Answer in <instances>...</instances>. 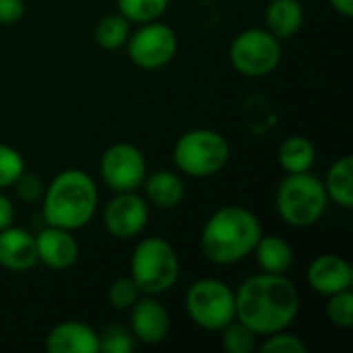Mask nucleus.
Wrapping results in <instances>:
<instances>
[{
	"label": "nucleus",
	"mask_w": 353,
	"mask_h": 353,
	"mask_svg": "<svg viewBox=\"0 0 353 353\" xmlns=\"http://www.w3.org/2000/svg\"><path fill=\"white\" fill-rule=\"evenodd\" d=\"M25 14V0H0V25H14Z\"/></svg>",
	"instance_id": "7c9ffc66"
},
{
	"label": "nucleus",
	"mask_w": 353,
	"mask_h": 353,
	"mask_svg": "<svg viewBox=\"0 0 353 353\" xmlns=\"http://www.w3.org/2000/svg\"><path fill=\"white\" fill-rule=\"evenodd\" d=\"M23 172H25L23 155L14 147L0 143V190L12 186Z\"/></svg>",
	"instance_id": "cd10ccee"
},
{
	"label": "nucleus",
	"mask_w": 353,
	"mask_h": 353,
	"mask_svg": "<svg viewBox=\"0 0 353 353\" xmlns=\"http://www.w3.org/2000/svg\"><path fill=\"white\" fill-rule=\"evenodd\" d=\"M327 316L329 321L339 329H352L353 327V294L352 290L337 292L329 296L327 302Z\"/></svg>",
	"instance_id": "a878e982"
},
{
	"label": "nucleus",
	"mask_w": 353,
	"mask_h": 353,
	"mask_svg": "<svg viewBox=\"0 0 353 353\" xmlns=\"http://www.w3.org/2000/svg\"><path fill=\"white\" fill-rule=\"evenodd\" d=\"M126 52L134 66L157 70L174 60L178 52V35L170 25L159 23V19L141 23V27L128 35Z\"/></svg>",
	"instance_id": "1a4fd4ad"
},
{
	"label": "nucleus",
	"mask_w": 353,
	"mask_h": 353,
	"mask_svg": "<svg viewBox=\"0 0 353 353\" xmlns=\"http://www.w3.org/2000/svg\"><path fill=\"white\" fill-rule=\"evenodd\" d=\"M254 256L259 267L265 273H275V275H285L294 263V250L288 240L281 236H261V240L254 246Z\"/></svg>",
	"instance_id": "6ab92c4d"
},
{
	"label": "nucleus",
	"mask_w": 353,
	"mask_h": 353,
	"mask_svg": "<svg viewBox=\"0 0 353 353\" xmlns=\"http://www.w3.org/2000/svg\"><path fill=\"white\" fill-rule=\"evenodd\" d=\"M37 261L52 271H66L79 259V242L70 230L48 225L35 236Z\"/></svg>",
	"instance_id": "ddd939ff"
},
{
	"label": "nucleus",
	"mask_w": 353,
	"mask_h": 353,
	"mask_svg": "<svg viewBox=\"0 0 353 353\" xmlns=\"http://www.w3.org/2000/svg\"><path fill=\"white\" fill-rule=\"evenodd\" d=\"M12 221H14V207L10 199L0 190V230L12 225Z\"/></svg>",
	"instance_id": "2f4dec72"
},
{
	"label": "nucleus",
	"mask_w": 353,
	"mask_h": 353,
	"mask_svg": "<svg viewBox=\"0 0 353 353\" xmlns=\"http://www.w3.org/2000/svg\"><path fill=\"white\" fill-rule=\"evenodd\" d=\"M304 23V6L300 0H271L265 10V29L277 39L294 37Z\"/></svg>",
	"instance_id": "a211bd4d"
},
{
	"label": "nucleus",
	"mask_w": 353,
	"mask_h": 353,
	"mask_svg": "<svg viewBox=\"0 0 353 353\" xmlns=\"http://www.w3.org/2000/svg\"><path fill=\"white\" fill-rule=\"evenodd\" d=\"M263 236L259 217L242 207L228 205L217 209L201 232V250L213 265H234L252 254Z\"/></svg>",
	"instance_id": "f03ea898"
},
{
	"label": "nucleus",
	"mask_w": 353,
	"mask_h": 353,
	"mask_svg": "<svg viewBox=\"0 0 353 353\" xmlns=\"http://www.w3.org/2000/svg\"><path fill=\"white\" fill-rule=\"evenodd\" d=\"M130 277L141 294L159 296L172 290L180 277V259L165 238L141 240L130 256Z\"/></svg>",
	"instance_id": "39448f33"
},
{
	"label": "nucleus",
	"mask_w": 353,
	"mask_h": 353,
	"mask_svg": "<svg viewBox=\"0 0 353 353\" xmlns=\"http://www.w3.org/2000/svg\"><path fill=\"white\" fill-rule=\"evenodd\" d=\"M325 190L329 201L337 203L343 209L353 207V159L352 155L339 157L327 172Z\"/></svg>",
	"instance_id": "412c9836"
},
{
	"label": "nucleus",
	"mask_w": 353,
	"mask_h": 353,
	"mask_svg": "<svg viewBox=\"0 0 353 353\" xmlns=\"http://www.w3.org/2000/svg\"><path fill=\"white\" fill-rule=\"evenodd\" d=\"M230 62L244 77H267L281 62V39L269 29H244L230 43Z\"/></svg>",
	"instance_id": "6e6552de"
},
{
	"label": "nucleus",
	"mask_w": 353,
	"mask_h": 353,
	"mask_svg": "<svg viewBox=\"0 0 353 353\" xmlns=\"http://www.w3.org/2000/svg\"><path fill=\"white\" fill-rule=\"evenodd\" d=\"M12 186H14V190H17V196H19L21 201H25V203H35V201H39L41 194H43V190H46L41 178L35 176V174H31V172H27V170L17 178V182H14Z\"/></svg>",
	"instance_id": "c756f323"
},
{
	"label": "nucleus",
	"mask_w": 353,
	"mask_h": 353,
	"mask_svg": "<svg viewBox=\"0 0 353 353\" xmlns=\"http://www.w3.org/2000/svg\"><path fill=\"white\" fill-rule=\"evenodd\" d=\"M263 353H306L308 345L294 333L285 331H277L273 335H267L265 343L259 347Z\"/></svg>",
	"instance_id": "c85d7f7f"
},
{
	"label": "nucleus",
	"mask_w": 353,
	"mask_h": 353,
	"mask_svg": "<svg viewBox=\"0 0 353 353\" xmlns=\"http://www.w3.org/2000/svg\"><path fill=\"white\" fill-rule=\"evenodd\" d=\"M143 188L149 203L159 209H174L186 196L184 180L170 170H157L153 174H147L143 180Z\"/></svg>",
	"instance_id": "f3484780"
},
{
	"label": "nucleus",
	"mask_w": 353,
	"mask_h": 353,
	"mask_svg": "<svg viewBox=\"0 0 353 353\" xmlns=\"http://www.w3.org/2000/svg\"><path fill=\"white\" fill-rule=\"evenodd\" d=\"M46 350L50 353H99V335L81 321H66L48 333Z\"/></svg>",
	"instance_id": "dca6fc26"
},
{
	"label": "nucleus",
	"mask_w": 353,
	"mask_h": 353,
	"mask_svg": "<svg viewBox=\"0 0 353 353\" xmlns=\"http://www.w3.org/2000/svg\"><path fill=\"white\" fill-rule=\"evenodd\" d=\"M99 335V352L103 353H130L134 350V335L122 325H110Z\"/></svg>",
	"instance_id": "393cba45"
},
{
	"label": "nucleus",
	"mask_w": 353,
	"mask_h": 353,
	"mask_svg": "<svg viewBox=\"0 0 353 353\" xmlns=\"http://www.w3.org/2000/svg\"><path fill=\"white\" fill-rule=\"evenodd\" d=\"M300 312V294L292 279L275 273L248 277L236 292V319L259 337L285 331Z\"/></svg>",
	"instance_id": "f257e3e1"
},
{
	"label": "nucleus",
	"mask_w": 353,
	"mask_h": 353,
	"mask_svg": "<svg viewBox=\"0 0 353 353\" xmlns=\"http://www.w3.org/2000/svg\"><path fill=\"white\" fill-rule=\"evenodd\" d=\"M190 321L205 331H221L236 319V292L219 279L194 281L184 298Z\"/></svg>",
	"instance_id": "0eeeda50"
},
{
	"label": "nucleus",
	"mask_w": 353,
	"mask_h": 353,
	"mask_svg": "<svg viewBox=\"0 0 353 353\" xmlns=\"http://www.w3.org/2000/svg\"><path fill=\"white\" fill-rule=\"evenodd\" d=\"M141 298V290L139 285L132 281V277H118L116 281H112V285L108 288V302L112 304L114 310H130L132 304Z\"/></svg>",
	"instance_id": "bb28decb"
},
{
	"label": "nucleus",
	"mask_w": 353,
	"mask_h": 353,
	"mask_svg": "<svg viewBox=\"0 0 353 353\" xmlns=\"http://www.w3.org/2000/svg\"><path fill=\"white\" fill-rule=\"evenodd\" d=\"M279 165L285 174H302L310 172L316 161V147L314 143L304 134H292L288 137L277 153Z\"/></svg>",
	"instance_id": "aec40b11"
},
{
	"label": "nucleus",
	"mask_w": 353,
	"mask_h": 353,
	"mask_svg": "<svg viewBox=\"0 0 353 353\" xmlns=\"http://www.w3.org/2000/svg\"><path fill=\"white\" fill-rule=\"evenodd\" d=\"M308 285L312 292L321 296H333L343 290H352L353 269L352 265L337 254H321L308 267Z\"/></svg>",
	"instance_id": "4468645a"
},
{
	"label": "nucleus",
	"mask_w": 353,
	"mask_h": 353,
	"mask_svg": "<svg viewBox=\"0 0 353 353\" xmlns=\"http://www.w3.org/2000/svg\"><path fill=\"white\" fill-rule=\"evenodd\" d=\"M99 203L93 178L77 168L62 170L41 194V213L48 225L77 232L85 228Z\"/></svg>",
	"instance_id": "7ed1b4c3"
},
{
	"label": "nucleus",
	"mask_w": 353,
	"mask_h": 353,
	"mask_svg": "<svg viewBox=\"0 0 353 353\" xmlns=\"http://www.w3.org/2000/svg\"><path fill=\"white\" fill-rule=\"evenodd\" d=\"M279 217L292 228H310L321 221L327 211L329 196L321 178L310 172L288 174L275 196Z\"/></svg>",
	"instance_id": "20e7f679"
},
{
	"label": "nucleus",
	"mask_w": 353,
	"mask_h": 353,
	"mask_svg": "<svg viewBox=\"0 0 353 353\" xmlns=\"http://www.w3.org/2000/svg\"><path fill=\"white\" fill-rule=\"evenodd\" d=\"M230 153V143L221 132L211 128H194L176 141L174 163L190 178H209L225 168Z\"/></svg>",
	"instance_id": "423d86ee"
},
{
	"label": "nucleus",
	"mask_w": 353,
	"mask_h": 353,
	"mask_svg": "<svg viewBox=\"0 0 353 353\" xmlns=\"http://www.w3.org/2000/svg\"><path fill=\"white\" fill-rule=\"evenodd\" d=\"M130 35V23L120 14H105L95 27V41L103 50H120L126 46Z\"/></svg>",
	"instance_id": "4be33fe9"
},
{
	"label": "nucleus",
	"mask_w": 353,
	"mask_h": 353,
	"mask_svg": "<svg viewBox=\"0 0 353 353\" xmlns=\"http://www.w3.org/2000/svg\"><path fill=\"white\" fill-rule=\"evenodd\" d=\"M37 263L35 236L31 232L14 225L0 230V267L12 273H25Z\"/></svg>",
	"instance_id": "2eb2a0df"
},
{
	"label": "nucleus",
	"mask_w": 353,
	"mask_h": 353,
	"mask_svg": "<svg viewBox=\"0 0 353 353\" xmlns=\"http://www.w3.org/2000/svg\"><path fill=\"white\" fill-rule=\"evenodd\" d=\"M221 345L228 353H252L259 350V335L248 325L234 319L221 329Z\"/></svg>",
	"instance_id": "5701e85b"
},
{
	"label": "nucleus",
	"mask_w": 353,
	"mask_h": 353,
	"mask_svg": "<svg viewBox=\"0 0 353 353\" xmlns=\"http://www.w3.org/2000/svg\"><path fill=\"white\" fill-rule=\"evenodd\" d=\"M118 12L128 23L157 21L170 6V0H118Z\"/></svg>",
	"instance_id": "b1692460"
},
{
	"label": "nucleus",
	"mask_w": 353,
	"mask_h": 353,
	"mask_svg": "<svg viewBox=\"0 0 353 353\" xmlns=\"http://www.w3.org/2000/svg\"><path fill=\"white\" fill-rule=\"evenodd\" d=\"M99 174L114 192L137 190L147 176V161L143 151L132 143H116L103 151Z\"/></svg>",
	"instance_id": "9d476101"
},
{
	"label": "nucleus",
	"mask_w": 353,
	"mask_h": 353,
	"mask_svg": "<svg viewBox=\"0 0 353 353\" xmlns=\"http://www.w3.org/2000/svg\"><path fill=\"white\" fill-rule=\"evenodd\" d=\"M329 2L339 14H343V17H352L353 14V0H329Z\"/></svg>",
	"instance_id": "473e14b6"
},
{
	"label": "nucleus",
	"mask_w": 353,
	"mask_h": 353,
	"mask_svg": "<svg viewBox=\"0 0 353 353\" xmlns=\"http://www.w3.org/2000/svg\"><path fill=\"white\" fill-rule=\"evenodd\" d=\"M149 221V205L137 190L116 192L105 205L103 225L118 240L137 238Z\"/></svg>",
	"instance_id": "9b49d317"
},
{
	"label": "nucleus",
	"mask_w": 353,
	"mask_h": 353,
	"mask_svg": "<svg viewBox=\"0 0 353 353\" xmlns=\"http://www.w3.org/2000/svg\"><path fill=\"white\" fill-rule=\"evenodd\" d=\"M170 312L157 300V296H143L130 308V331L137 341L145 345H157L170 335Z\"/></svg>",
	"instance_id": "f8f14e48"
}]
</instances>
